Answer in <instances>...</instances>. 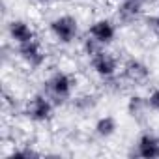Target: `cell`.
Masks as SVG:
<instances>
[{"label": "cell", "instance_id": "obj_17", "mask_svg": "<svg viewBox=\"0 0 159 159\" xmlns=\"http://www.w3.org/2000/svg\"><path fill=\"white\" fill-rule=\"evenodd\" d=\"M146 99H148L150 112H153V114H159V86L152 88V90L146 94Z\"/></svg>", "mask_w": 159, "mask_h": 159}, {"label": "cell", "instance_id": "obj_9", "mask_svg": "<svg viewBox=\"0 0 159 159\" xmlns=\"http://www.w3.org/2000/svg\"><path fill=\"white\" fill-rule=\"evenodd\" d=\"M129 155L140 159H159V135L152 129L140 131L133 142Z\"/></svg>", "mask_w": 159, "mask_h": 159}, {"label": "cell", "instance_id": "obj_18", "mask_svg": "<svg viewBox=\"0 0 159 159\" xmlns=\"http://www.w3.org/2000/svg\"><path fill=\"white\" fill-rule=\"evenodd\" d=\"M30 2H34V4H38V6H51L54 0H30Z\"/></svg>", "mask_w": 159, "mask_h": 159}, {"label": "cell", "instance_id": "obj_16", "mask_svg": "<svg viewBox=\"0 0 159 159\" xmlns=\"http://www.w3.org/2000/svg\"><path fill=\"white\" fill-rule=\"evenodd\" d=\"M144 25H146V28H148L155 38H159V10L153 11V13H148V15L144 17Z\"/></svg>", "mask_w": 159, "mask_h": 159}, {"label": "cell", "instance_id": "obj_13", "mask_svg": "<svg viewBox=\"0 0 159 159\" xmlns=\"http://www.w3.org/2000/svg\"><path fill=\"white\" fill-rule=\"evenodd\" d=\"M118 133V120L112 114H103L94 122V135L101 140H107Z\"/></svg>", "mask_w": 159, "mask_h": 159}, {"label": "cell", "instance_id": "obj_10", "mask_svg": "<svg viewBox=\"0 0 159 159\" xmlns=\"http://www.w3.org/2000/svg\"><path fill=\"white\" fill-rule=\"evenodd\" d=\"M6 34H8V39L17 47V45H23V43H28L32 39L38 38V32L36 28L25 21V19H11L6 26Z\"/></svg>", "mask_w": 159, "mask_h": 159}, {"label": "cell", "instance_id": "obj_2", "mask_svg": "<svg viewBox=\"0 0 159 159\" xmlns=\"http://www.w3.org/2000/svg\"><path fill=\"white\" fill-rule=\"evenodd\" d=\"M54 111H56V103L41 90L32 94L21 107V114L25 116V120L36 125L49 124L54 118Z\"/></svg>", "mask_w": 159, "mask_h": 159}, {"label": "cell", "instance_id": "obj_8", "mask_svg": "<svg viewBox=\"0 0 159 159\" xmlns=\"http://www.w3.org/2000/svg\"><path fill=\"white\" fill-rule=\"evenodd\" d=\"M116 34H118V23L111 17H98L86 28V36L103 47H109L111 43H114Z\"/></svg>", "mask_w": 159, "mask_h": 159}, {"label": "cell", "instance_id": "obj_20", "mask_svg": "<svg viewBox=\"0 0 159 159\" xmlns=\"http://www.w3.org/2000/svg\"><path fill=\"white\" fill-rule=\"evenodd\" d=\"M116 2H118V0H116Z\"/></svg>", "mask_w": 159, "mask_h": 159}, {"label": "cell", "instance_id": "obj_11", "mask_svg": "<svg viewBox=\"0 0 159 159\" xmlns=\"http://www.w3.org/2000/svg\"><path fill=\"white\" fill-rule=\"evenodd\" d=\"M125 112L129 114V118H133L135 122H142L148 114H150V107H148V99L144 94L133 92L127 96L125 99Z\"/></svg>", "mask_w": 159, "mask_h": 159}, {"label": "cell", "instance_id": "obj_4", "mask_svg": "<svg viewBox=\"0 0 159 159\" xmlns=\"http://www.w3.org/2000/svg\"><path fill=\"white\" fill-rule=\"evenodd\" d=\"M155 0H118L114 8V21L120 26H133L148 15V8L153 6Z\"/></svg>", "mask_w": 159, "mask_h": 159}, {"label": "cell", "instance_id": "obj_12", "mask_svg": "<svg viewBox=\"0 0 159 159\" xmlns=\"http://www.w3.org/2000/svg\"><path fill=\"white\" fill-rule=\"evenodd\" d=\"M71 109L77 114H90L98 109L99 105V96L96 92H81V94H75L69 101Z\"/></svg>", "mask_w": 159, "mask_h": 159}, {"label": "cell", "instance_id": "obj_5", "mask_svg": "<svg viewBox=\"0 0 159 159\" xmlns=\"http://www.w3.org/2000/svg\"><path fill=\"white\" fill-rule=\"evenodd\" d=\"M120 77L127 83V86L139 88V86H144L152 79V69L142 58L129 56L120 64Z\"/></svg>", "mask_w": 159, "mask_h": 159}, {"label": "cell", "instance_id": "obj_14", "mask_svg": "<svg viewBox=\"0 0 159 159\" xmlns=\"http://www.w3.org/2000/svg\"><path fill=\"white\" fill-rule=\"evenodd\" d=\"M41 155H43V152L38 150V148H34L32 144H19V146H15V148L8 153V157H25V159L41 157Z\"/></svg>", "mask_w": 159, "mask_h": 159}, {"label": "cell", "instance_id": "obj_15", "mask_svg": "<svg viewBox=\"0 0 159 159\" xmlns=\"http://www.w3.org/2000/svg\"><path fill=\"white\" fill-rule=\"evenodd\" d=\"M101 49H105V47H103V45H99L98 41H94V39H92V38H88V36H86V38L83 39V43H81V51H83V54H84L86 58L94 56V54H96V52H99Z\"/></svg>", "mask_w": 159, "mask_h": 159}, {"label": "cell", "instance_id": "obj_7", "mask_svg": "<svg viewBox=\"0 0 159 159\" xmlns=\"http://www.w3.org/2000/svg\"><path fill=\"white\" fill-rule=\"evenodd\" d=\"M120 64L122 62L116 58V54H112L111 51H107V47L88 58V66H90L92 73L98 79H101V81L111 79V77H116L120 73Z\"/></svg>", "mask_w": 159, "mask_h": 159}, {"label": "cell", "instance_id": "obj_19", "mask_svg": "<svg viewBox=\"0 0 159 159\" xmlns=\"http://www.w3.org/2000/svg\"><path fill=\"white\" fill-rule=\"evenodd\" d=\"M83 2H98V0H83Z\"/></svg>", "mask_w": 159, "mask_h": 159}, {"label": "cell", "instance_id": "obj_6", "mask_svg": "<svg viewBox=\"0 0 159 159\" xmlns=\"http://www.w3.org/2000/svg\"><path fill=\"white\" fill-rule=\"evenodd\" d=\"M13 52H15L17 60H19L25 67H28L30 71L41 69V67L47 64V58H49L47 49L43 47V43L39 41V38L32 39V41H28V43L17 45Z\"/></svg>", "mask_w": 159, "mask_h": 159}, {"label": "cell", "instance_id": "obj_3", "mask_svg": "<svg viewBox=\"0 0 159 159\" xmlns=\"http://www.w3.org/2000/svg\"><path fill=\"white\" fill-rule=\"evenodd\" d=\"M51 38L60 45H71L81 36V23L71 13H58L47 23Z\"/></svg>", "mask_w": 159, "mask_h": 159}, {"label": "cell", "instance_id": "obj_1", "mask_svg": "<svg viewBox=\"0 0 159 159\" xmlns=\"http://www.w3.org/2000/svg\"><path fill=\"white\" fill-rule=\"evenodd\" d=\"M41 92H45L56 103V107L67 105L77 94V77L66 69H54L43 79Z\"/></svg>", "mask_w": 159, "mask_h": 159}]
</instances>
